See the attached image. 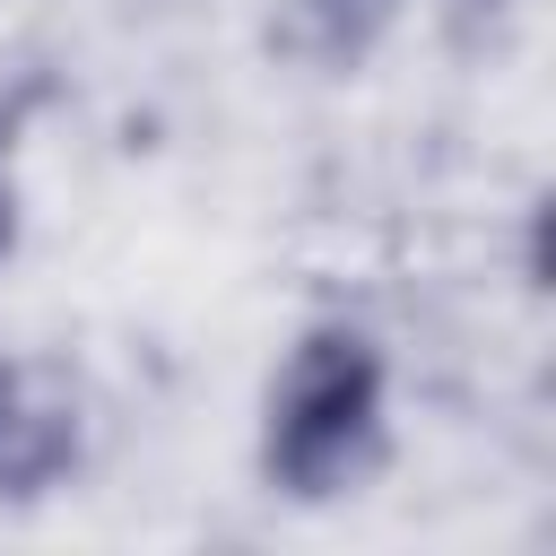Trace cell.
<instances>
[{
	"instance_id": "1",
	"label": "cell",
	"mask_w": 556,
	"mask_h": 556,
	"mask_svg": "<svg viewBox=\"0 0 556 556\" xmlns=\"http://www.w3.org/2000/svg\"><path fill=\"white\" fill-rule=\"evenodd\" d=\"M382 391H391L382 348L356 321H313L287 348L278 391H269V426H261L269 486L321 504L348 478H365L374 452H382Z\"/></svg>"
},
{
	"instance_id": "2",
	"label": "cell",
	"mask_w": 556,
	"mask_h": 556,
	"mask_svg": "<svg viewBox=\"0 0 556 556\" xmlns=\"http://www.w3.org/2000/svg\"><path fill=\"white\" fill-rule=\"evenodd\" d=\"M78 469V408L70 391L0 365V495H52Z\"/></svg>"
},
{
	"instance_id": "3",
	"label": "cell",
	"mask_w": 556,
	"mask_h": 556,
	"mask_svg": "<svg viewBox=\"0 0 556 556\" xmlns=\"http://www.w3.org/2000/svg\"><path fill=\"white\" fill-rule=\"evenodd\" d=\"M400 26V0H278V43L313 70H356Z\"/></svg>"
},
{
	"instance_id": "4",
	"label": "cell",
	"mask_w": 556,
	"mask_h": 556,
	"mask_svg": "<svg viewBox=\"0 0 556 556\" xmlns=\"http://www.w3.org/2000/svg\"><path fill=\"white\" fill-rule=\"evenodd\" d=\"M17 96H0V261H9V243H17V182H9V148H17Z\"/></svg>"
}]
</instances>
